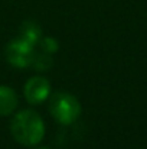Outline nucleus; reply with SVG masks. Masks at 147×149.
Masks as SVG:
<instances>
[{
	"label": "nucleus",
	"mask_w": 147,
	"mask_h": 149,
	"mask_svg": "<svg viewBox=\"0 0 147 149\" xmlns=\"http://www.w3.org/2000/svg\"><path fill=\"white\" fill-rule=\"evenodd\" d=\"M13 138L26 146L38 145L45 135V126L41 116L32 110L19 111L10 125Z\"/></svg>",
	"instance_id": "1"
},
{
	"label": "nucleus",
	"mask_w": 147,
	"mask_h": 149,
	"mask_svg": "<svg viewBox=\"0 0 147 149\" xmlns=\"http://www.w3.org/2000/svg\"><path fill=\"white\" fill-rule=\"evenodd\" d=\"M50 113L62 125L74 123L81 114V104L72 94L58 93L50 100Z\"/></svg>",
	"instance_id": "2"
},
{
	"label": "nucleus",
	"mask_w": 147,
	"mask_h": 149,
	"mask_svg": "<svg viewBox=\"0 0 147 149\" xmlns=\"http://www.w3.org/2000/svg\"><path fill=\"white\" fill-rule=\"evenodd\" d=\"M33 45L26 42L25 39L22 38H17V39H13L7 48H6V56H7V61L17 67V68H23V67H28L32 64V59H33Z\"/></svg>",
	"instance_id": "3"
},
{
	"label": "nucleus",
	"mask_w": 147,
	"mask_h": 149,
	"mask_svg": "<svg viewBox=\"0 0 147 149\" xmlns=\"http://www.w3.org/2000/svg\"><path fill=\"white\" fill-rule=\"evenodd\" d=\"M49 91H50L49 81L43 77H33L25 86V97L29 103L33 104H39L48 99Z\"/></svg>",
	"instance_id": "4"
},
{
	"label": "nucleus",
	"mask_w": 147,
	"mask_h": 149,
	"mask_svg": "<svg viewBox=\"0 0 147 149\" xmlns=\"http://www.w3.org/2000/svg\"><path fill=\"white\" fill-rule=\"evenodd\" d=\"M17 106L16 93L6 86H0V116H7L14 111Z\"/></svg>",
	"instance_id": "5"
},
{
	"label": "nucleus",
	"mask_w": 147,
	"mask_h": 149,
	"mask_svg": "<svg viewBox=\"0 0 147 149\" xmlns=\"http://www.w3.org/2000/svg\"><path fill=\"white\" fill-rule=\"evenodd\" d=\"M20 38L25 39L26 42L35 45L41 39V28L35 22L26 20V22H23V25L20 28Z\"/></svg>",
	"instance_id": "6"
},
{
	"label": "nucleus",
	"mask_w": 147,
	"mask_h": 149,
	"mask_svg": "<svg viewBox=\"0 0 147 149\" xmlns=\"http://www.w3.org/2000/svg\"><path fill=\"white\" fill-rule=\"evenodd\" d=\"M50 54H39V55H33V59H32V64L35 65V68L38 70H46L52 65V59L49 56Z\"/></svg>",
	"instance_id": "7"
},
{
	"label": "nucleus",
	"mask_w": 147,
	"mask_h": 149,
	"mask_svg": "<svg viewBox=\"0 0 147 149\" xmlns=\"http://www.w3.org/2000/svg\"><path fill=\"white\" fill-rule=\"evenodd\" d=\"M41 45H42V48H43V51L46 54H53L55 51H58V42L53 38H45V39H42Z\"/></svg>",
	"instance_id": "8"
}]
</instances>
